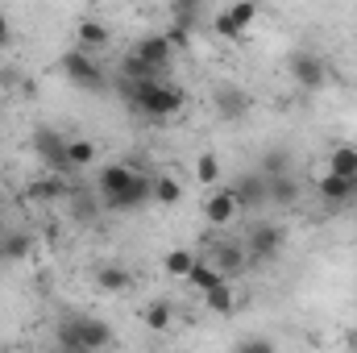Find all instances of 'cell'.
<instances>
[{
    "mask_svg": "<svg viewBox=\"0 0 357 353\" xmlns=\"http://www.w3.org/2000/svg\"><path fill=\"white\" fill-rule=\"evenodd\" d=\"M59 67H63V75H67L75 88L91 91V96H96V91H104V84H108V80H104V71H100V63L91 59V50H84V46L67 50V54L59 59Z\"/></svg>",
    "mask_w": 357,
    "mask_h": 353,
    "instance_id": "obj_4",
    "label": "cell"
},
{
    "mask_svg": "<svg viewBox=\"0 0 357 353\" xmlns=\"http://www.w3.org/2000/svg\"><path fill=\"white\" fill-rule=\"evenodd\" d=\"M33 254V233L29 229H4L0 233V262H21Z\"/></svg>",
    "mask_w": 357,
    "mask_h": 353,
    "instance_id": "obj_16",
    "label": "cell"
},
{
    "mask_svg": "<svg viewBox=\"0 0 357 353\" xmlns=\"http://www.w3.org/2000/svg\"><path fill=\"white\" fill-rule=\"evenodd\" d=\"M212 104H216L220 121H229V125L245 121V117H250V108H254L250 91H245V88H237V84H216V91H212Z\"/></svg>",
    "mask_w": 357,
    "mask_h": 353,
    "instance_id": "obj_6",
    "label": "cell"
},
{
    "mask_svg": "<svg viewBox=\"0 0 357 353\" xmlns=\"http://www.w3.org/2000/svg\"><path fill=\"white\" fill-rule=\"evenodd\" d=\"M0 50H4V42H0Z\"/></svg>",
    "mask_w": 357,
    "mask_h": 353,
    "instance_id": "obj_37",
    "label": "cell"
},
{
    "mask_svg": "<svg viewBox=\"0 0 357 353\" xmlns=\"http://www.w3.org/2000/svg\"><path fill=\"white\" fill-rule=\"evenodd\" d=\"M237 350H241V353H270V350H274V341H270V337H241V341H237Z\"/></svg>",
    "mask_w": 357,
    "mask_h": 353,
    "instance_id": "obj_32",
    "label": "cell"
},
{
    "mask_svg": "<svg viewBox=\"0 0 357 353\" xmlns=\"http://www.w3.org/2000/svg\"><path fill=\"white\" fill-rule=\"evenodd\" d=\"M8 38H13V25H8V17H4V8H0V42L8 46Z\"/></svg>",
    "mask_w": 357,
    "mask_h": 353,
    "instance_id": "obj_34",
    "label": "cell"
},
{
    "mask_svg": "<svg viewBox=\"0 0 357 353\" xmlns=\"http://www.w3.org/2000/svg\"><path fill=\"white\" fill-rule=\"evenodd\" d=\"M67 204H71V216H75L79 225H91V220L104 212L96 183H91V187H84V183H79V187H71V191H67Z\"/></svg>",
    "mask_w": 357,
    "mask_h": 353,
    "instance_id": "obj_12",
    "label": "cell"
},
{
    "mask_svg": "<svg viewBox=\"0 0 357 353\" xmlns=\"http://www.w3.org/2000/svg\"><path fill=\"white\" fill-rule=\"evenodd\" d=\"M220 278H225V274H220L212 262H195V266H191V274H187V283H191V287H199V291H208V287H212V283H220Z\"/></svg>",
    "mask_w": 357,
    "mask_h": 353,
    "instance_id": "obj_28",
    "label": "cell"
},
{
    "mask_svg": "<svg viewBox=\"0 0 357 353\" xmlns=\"http://www.w3.org/2000/svg\"><path fill=\"white\" fill-rule=\"evenodd\" d=\"M291 167H295L291 150H287V146H274V150H266V154H262V167H258V171L270 179V175H287Z\"/></svg>",
    "mask_w": 357,
    "mask_h": 353,
    "instance_id": "obj_23",
    "label": "cell"
},
{
    "mask_svg": "<svg viewBox=\"0 0 357 353\" xmlns=\"http://www.w3.org/2000/svg\"><path fill=\"white\" fill-rule=\"evenodd\" d=\"M33 150H38V158H42L50 171H59V175H67V171H71L67 137H63L59 129H38V133H33Z\"/></svg>",
    "mask_w": 357,
    "mask_h": 353,
    "instance_id": "obj_7",
    "label": "cell"
},
{
    "mask_svg": "<svg viewBox=\"0 0 357 353\" xmlns=\"http://www.w3.org/2000/svg\"><path fill=\"white\" fill-rule=\"evenodd\" d=\"M167 38H171V46H175V50H183V46L191 42V29H187V25H178V21H171V29H167Z\"/></svg>",
    "mask_w": 357,
    "mask_h": 353,
    "instance_id": "obj_33",
    "label": "cell"
},
{
    "mask_svg": "<svg viewBox=\"0 0 357 353\" xmlns=\"http://www.w3.org/2000/svg\"><path fill=\"white\" fill-rule=\"evenodd\" d=\"M171 320H175L171 299H154V303L146 308V329H150V333H167V329H171Z\"/></svg>",
    "mask_w": 357,
    "mask_h": 353,
    "instance_id": "obj_22",
    "label": "cell"
},
{
    "mask_svg": "<svg viewBox=\"0 0 357 353\" xmlns=\"http://www.w3.org/2000/svg\"><path fill=\"white\" fill-rule=\"evenodd\" d=\"M229 13H233V21H237V25H245V29H250V25H254V17H258V0H233V4H229Z\"/></svg>",
    "mask_w": 357,
    "mask_h": 353,
    "instance_id": "obj_31",
    "label": "cell"
},
{
    "mask_svg": "<svg viewBox=\"0 0 357 353\" xmlns=\"http://www.w3.org/2000/svg\"><path fill=\"white\" fill-rule=\"evenodd\" d=\"M116 75H125V80H158V67H150L146 59H137V54L129 50V54L121 59V71H116Z\"/></svg>",
    "mask_w": 357,
    "mask_h": 353,
    "instance_id": "obj_25",
    "label": "cell"
},
{
    "mask_svg": "<svg viewBox=\"0 0 357 353\" xmlns=\"http://www.w3.org/2000/svg\"><path fill=\"white\" fill-rule=\"evenodd\" d=\"M67 191H71V183L59 175H46V179H33L29 187H25V195L33 200V204H59V200H67Z\"/></svg>",
    "mask_w": 357,
    "mask_h": 353,
    "instance_id": "obj_15",
    "label": "cell"
},
{
    "mask_svg": "<svg viewBox=\"0 0 357 353\" xmlns=\"http://www.w3.org/2000/svg\"><path fill=\"white\" fill-rule=\"evenodd\" d=\"M229 191L237 195V208H241V212H258V208H266V175H262V171H245V175H237Z\"/></svg>",
    "mask_w": 357,
    "mask_h": 353,
    "instance_id": "obj_8",
    "label": "cell"
},
{
    "mask_svg": "<svg viewBox=\"0 0 357 353\" xmlns=\"http://www.w3.org/2000/svg\"><path fill=\"white\" fill-rule=\"evenodd\" d=\"M54 345L67 353H96L112 345V329L96 316H67L54 329Z\"/></svg>",
    "mask_w": 357,
    "mask_h": 353,
    "instance_id": "obj_2",
    "label": "cell"
},
{
    "mask_svg": "<svg viewBox=\"0 0 357 353\" xmlns=\"http://www.w3.org/2000/svg\"><path fill=\"white\" fill-rule=\"evenodd\" d=\"M96 191H100V204L108 212H133L146 200H154V179L125 167V163H112L96 175Z\"/></svg>",
    "mask_w": 357,
    "mask_h": 353,
    "instance_id": "obj_1",
    "label": "cell"
},
{
    "mask_svg": "<svg viewBox=\"0 0 357 353\" xmlns=\"http://www.w3.org/2000/svg\"><path fill=\"white\" fill-rule=\"evenodd\" d=\"M299 195H303V187H299L295 171L266 179V204H270V208H295V204H299Z\"/></svg>",
    "mask_w": 357,
    "mask_h": 353,
    "instance_id": "obj_11",
    "label": "cell"
},
{
    "mask_svg": "<svg viewBox=\"0 0 357 353\" xmlns=\"http://www.w3.org/2000/svg\"><path fill=\"white\" fill-rule=\"evenodd\" d=\"M328 171L337 175H357V146H337L328 154Z\"/></svg>",
    "mask_w": 357,
    "mask_h": 353,
    "instance_id": "obj_26",
    "label": "cell"
},
{
    "mask_svg": "<svg viewBox=\"0 0 357 353\" xmlns=\"http://www.w3.org/2000/svg\"><path fill=\"white\" fill-rule=\"evenodd\" d=\"M349 350H357V333H349Z\"/></svg>",
    "mask_w": 357,
    "mask_h": 353,
    "instance_id": "obj_35",
    "label": "cell"
},
{
    "mask_svg": "<svg viewBox=\"0 0 357 353\" xmlns=\"http://www.w3.org/2000/svg\"><path fill=\"white\" fill-rule=\"evenodd\" d=\"M212 266L225 274V278H237L250 258H245V241H220V246H212Z\"/></svg>",
    "mask_w": 357,
    "mask_h": 353,
    "instance_id": "obj_13",
    "label": "cell"
},
{
    "mask_svg": "<svg viewBox=\"0 0 357 353\" xmlns=\"http://www.w3.org/2000/svg\"><path fill=\"white\" fill-rule=\"evenodd\" d=\"M212 33H216V38H225V42H233V38H245V25H237V21H233V13L225 8V13H216V17H212Z\"/></svg>",
    "mask_w": 357,
    "mask_h": 353,
    "instance_id": "obj_27",
    "label": "cell"
},
{
    "mask_svg": "<svg viewBox=\"0 0 357 353\" xmlns=\"http://www.w3.org/2000/svg\"><path fill=\"white\" fill-rule=\"evenodd\" d=\"M4 229H8V225H4V216H0V233H4Z\"/></svg>",
    "mask_w": 357,
    "mask_h": 353,
    "instance_id": "obj_36",
    "label": "cell"
},
{
    "mask_svg": "<svg viewBox=\"0 0 357 353\" xmlns=\"http://www.w3.org/2000/svg\"><path fill=\"white\" fill-rule=\"evenodd\" d=\"M237 212H241V208H237V195H233L229 187L212 191V195H208V204H204V216H208V225H216V229H220V225H233V220H237Z\"/></svg>",
    "mask_w": 357,
    "mask_h": 353,
    "instance_id": "obj_14",
    "label": "cell"
},
{
    "mask_svg": "<svg viewBox=\"0 0 357 353\" xmlns=\"http://www.w3.org/2000/svg\"><path fill=\"white\" fill-rule=\"evenodd\" d=\"M287 75H291L303 91L328 88V63H324L316 50H291V54H287Z\"/></svg>",
    "mask_w": 357,
    "mask_h": 353,
    "instance_id": "obj_5",
    "label": "cell"
},
{
    "mask_svg": "<svg viewBox=\"0 0 357 353\" xmlns=\"http://www.w3.org/2000/svg\"><path fill=\"white\" fill-rule=\"evenodd\" d=\"M154 200H158V204H178V200H183L178 179L175 175H158L154 179Z\"/></svg>",
    "mask_w": 357,
    "mask_h": 353,
    "instance_id": "obj_29",
    "label": "cell"
},
{
    "mask_svg": "<svg viewBox=\"0 0 357 353\" xmlns=\"http://www.w3.org/2000/svg\"><path fill=\"white\" fill-rule=\"evenodd\" d=\"M195 179H199L204 187H212V183L220 179V163H216V154H212V150H204V154L195 158Z\"/></svg>",
    "mask_w": 357,
    "mask_h": 353,
    "instance_id": "obj_30",
    "label": "cell"
},
{
    "mask_svg": "<svg viewBox=\"0 0 357 353\" xmlns=\"http://www.w3.org/2000/svg\"><path fill=\"white\" fill-rule=\"evenodd\" d=\"M204 4H208V0H171V21L195 29V25L204 21Z\"/></svg>",
    "mask_w": 357,
    "mask_h": 353,
    "instance_id": "obj_21",
    "label": "cell"
},
{
    "mask_svg": "<svg viewBox=\"0 0 357 353\" xmlns=\"http://www.w3.org/2000/svg\"><path fill=\"white\" fill-rule=\"evenodd\" d=\"M96 287L108 291V295H121V291L133 287V274H129L125 266H100V270H96Z\"/></svg>",
    "mask_w": 357,
    "mask_h": 353,
    "instance_id": "obj_17",
    "label": "cell"
},
{
    "mask_svg": "<svg viewBox=\"0 0 357 353\" xmlns=\"http://www.w3.org/2000/svg\"><path fill=\"white\" fill-rule=\"evenodd\" d=\"M316 191H320L324 204L345 208L349 200H357V175H337V171H328V175L316 179Z\"/></svg>",
    "mask_w": 357,
    "mask_h": 353,
    "instance_id": "obj_9",
    "label": "cell"
},
{
    "mask_svg": "<svg viewBox=\"0 0 357 353\" xmlns=\"http://www.w3.org/2000/svg\"><path fill=\"white\" fill-rule=\"evenodd\" d=\"M204 303L216 312V316H229L233 308H237V299H233V287H229V278H220V283H212L208 291H204Z\"/></svg>",
    "mask_w": 357,
    "mask_h": 353,
    "instance_id": "obj_18",
    "label": "cell"
},
{
    "mask_svg": "<svg viewBox=\"0 0 357 353\" xmlns=\"http://www.w3.org/2000/svg\"><path fill=\"white\" fill-rule=\"evenodd\" d=\"M133 54H137V59H146L150 67L167 71V63H171L175 46H171V38H167V33H146V38H137V42H133Z\"/></svg>",
    "mask_w": 357,
    "mask_h": 353,
    "instance_id": "obj_10",
    "label": "cell"
},
{
    "mask_svg": "<svg viewBox=\"0 0 357 353\" xmlns=\"http://www.w3.org/2000/svg\"><path fill=\"white\" fill-rule=\"evenodd\" d=\"M282 246H287V233H282V225H274V220H258V225L245 233V258H250V266L274 262V258L282 254Z\"/></svg>",
    "mask_w": 357,
    "mask_h": 353,
    "instance_id": "obj_3",
    "label": "cell"
},
{
    "mask_svg": "<svg viewBox=\"0 0 357 353\" xmlns=\"http://www.w3.org/2000/svg\"><path fill=\"white\" fill-rule=\"evenodd\" d=\"M195 262H199V254H195V250H171V254H167V262H162V270H167L171 278H187Z\"/></svg>",
    "mask_w": 357,
    "mask_h": 353,
    "instance_id": "obj_24",
    "label": "cell"
},
{
    "mask_svg": "<svg viewBox=\"0 0 357 353\" xmlns=\"http://www.w3.org/2000/svg\"><path fill=\"white\" fill-rule=\"evenodd\" d=\"M75 38H79V46H84V50H104V46H108V29H104L96 17H84V21H79Z\"/></svg>",
    "mask_w": 357,
    "mask_h": 353,
    "instance_id": "obj_20",
    "label": "cell"
},
{
    "mask_svg": "<svg viewBox=\"0 0 357 353\" xmlns=\"http://www.w3.org/2000/svg\"><path fill=\"white\" fill-rule=\"evenodd\" d=\"M96 142L91 137H67V158H71V171H84V167H91L96 163Z\"/></svg>",
    "mask_w": 357,
    "mask_h": 353,
    "instance_id": "obj_19",
    "label": "cell"
}]
</instances>
